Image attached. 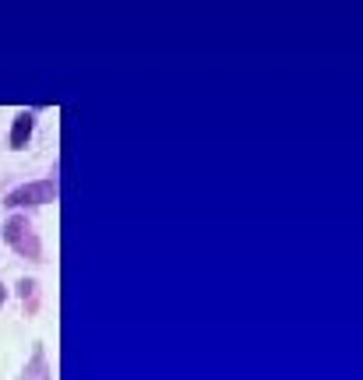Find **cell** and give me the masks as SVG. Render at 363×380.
Here are the masks:
<instances>
[{"label": "cell", "mask_w": 363, "mask_h": 380, "mask_svg": "<svg viewBox=\"0 0 363 380\" xmlns=\"http://www.w3.org/2000/svg\"><path fill=\"white\" fill-rule=\"evenodd\" d=\"M4 240H7V247H11L18 257H25V261H43L39 233H36V225H32L25 215H11V218L4 222Z\"/></svg>", "instance_id": "1"}, {"label": "cell", "mask_w": 363, "mask_h": 380, "mask_svg": "<svg viewBox=\"0 0 363 380\" xmlns=\"http://www.w3.org/2000/svg\"><path fill=\"white\" fill-rule=\"evenodd\" d=\"M53 197H57V177H46V180H36V184H21V187H14L7 197H4V204H7V208H14V211H21V208L50 204Z\"/></svg>", "instance_id": "2"}, {"label": "cell", "mask_w": 363, "mask_h": 380, "mask_svg": "<svg viewBox=\"0 0 363 380\" xmlns=\"http://www.w3.org/2000/svg\"><path fill=\"white\" fill-rule=\"evenodd\" d=\"M32 127H36V116L32 113H18L14 123H11V148L14 152H25L28 138H32Z\"/></svg>", "instance_id": "3"}, {"label": "cell", "mask_w": 363, "mask_h": 380, "mask_svg": "<svg viewBox=\"0 0 363 380\" xmlns=\"http://www.w3.org/2000/svg\"><path fill=\"white\" fill-rule=\"evenodd\" d=\"M21 380H50V363H46V352H43V349L32 352V359H28Z\"/></svg>", "instance_id": "4"}, {"label": "cell", "mask_w": 363, "mask_h": 380, "mask_svg": "<svg viewBox=\"0 0 363 380\" xmlns=\"http://www.w3.org/2000/svg\"><path fill=\"white\" fill-rule=\"evenodd\" d=\"M18 296H21V303H25L28 313L39 310V282H36V279H21V282H18Z\"/></svg>", "instance_id": "5"}, {"label": "cell", "mask_w": 363, "mask_h": 380, "mask_svg": "<svg viewBox=\"0 0 363 380\" xmlns=\"http://www.w3.org/2000/svg\"><path fill=\"white\" fill-rule=\"evenodd\" d=\"M4 299H7V289H4V282H0V306H4Z\"/></svg>", "instance_id": "6"}]
</instances>
